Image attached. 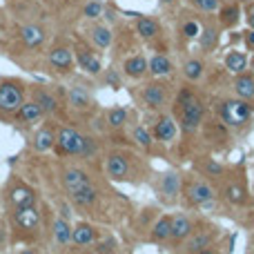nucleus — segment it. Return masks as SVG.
<instances>
[{"label":"nucleus","instance_id":"1","mask_svg":"<svg viewBox=\"0 0 254 254\" xmlns=\"http://www.w3.org/2000/svg\"><path fill=\"white\" fill-rule=\"evenodd\" d=\"M56 147L61 154H80V156H87V154H92L94 143L89 138H85V136H80L71 127H63L56 134Z\"/></svg>","mask_w":254,"mask_h":254},{"label":"nucleus","instance_id":"2","mask_svg":"<svg viewBox=\"0 0 254 254\" xmlns=\"http://www.w3.org/2000/svg\"><path fill=\"white\" fill-rule=\"evenodd\" d=\"M221 119H223L225 125L230 127H241L250 121L252 116V105L243 98H237V101H223L221 103Z\"/></svg>","mask_w":254,"mask_h":254},{"label":"nucleus","instance_id":"3","mask_svg":"<svg viewBox=\"0 0 254 254\" xmlns=\"http://www.w3.org/2000/svg\"><path fill=\"white\" fill-rule=\"evenodd\" d=\"M22 103H25V98H22L20 85L13 83V80L0 83V112H4V114H16Z\"/></svg>","mask_w":254,"mask_h":254},{"label":"nucleus","instance_id":"4","mask_svg":"<svg viewBox=\"0 0 254 254\" xmlns=\"http://www.w3.org/2000/svg\"><path fill=\"white\" fill-rule=\"evenodd\" d=\"M203 121V103L196 98H190L183 105V129L194 131Z\"/></svg>","mask_w":254,"mask_h":254},{"label":"nucleus","instance_id":"5","mask_svg":"<svg viewBox=\"0 0 254 254\" xmlns=\"http://www.w3.org/2000/svg\"><path fill=\"white\" fill-rule=\"evenodd\" d=\"M13 219H16L18 228L27 230V232H34V230H38V225H40V214L36 212L34 205H29V207H16V214H13Z\"/></svg>","mask_w":254,"mask_h":254},{"label":"nucleus","instance_id":"6","mask_svg":"<svg viewBox=\"0 0 254 254\" xmlns=\"http://www.w3.org/2000/svg\"><path fill=\"white\" fill-rule=\"evenodd\" d=\"M212 196H214V192L205 181H194L188 188V201L192 205H205V203L212 201Z\"/></svg>","mask_w":254,"mask_h":254},{"label":"nucleus","instance_id":"7","mask_svg":"<svg viewBox=\"0 0 254 254\" xmlns=\"http://www.w3.org/2000/svg\"><path fill=\"white\" fill-rule=\"evenodd\" d=\"M49 63H52V67L56 71H63V74H67V71L71 69V63H74V58H71V52L67 47H54L52 52H49Z\"/></svg>","mask_w":254,"mask_h":254},{"label":"nucleus","instance_id":"8","mask_svg":"<svg viewBox=\"0 0 254 254\" xmlns=\"http://www.w3.org/2000/svg\"><path fill=\"white\" fill-rule=\"evenodd\" d=\"M172 219V232H170V237L174 239V241H183V239H188L190 234H192V221L188 219L185 214H174V216H170Z\"/></svg>","mask_w":254,"mask_h":254},{"label":"nucleus","instance_id":"9","mask_svg":"<svg viewBox=\"0 0 254 254\" xmlns=\"http://www.w3.org/2000/svg\"><path fill=\"white\" fill-rule=\"evenodd\" d=\"M107 174H110L112 179H116V181L125 179V176L129 174V165H127V158L121 156V154H112V156L107 158Z\"/></svg>","mask_w":254,"mask_h":254},{"label":"nucleus","instance_id":"10","mask_svg":"<svg viewBox=\"0 0 254 254\" xmlns=\"http://www.w3.org/2000/svg\"><path fill=\"white\" fill-rule=\"evenodd\" d=\"M154 136H156L158 140H163V143H170V140H174L176 136V123L170 119V116H161L158 119L156 127H154Z\"/></svg>","mask_w":254,"mask_h":254},{"label":"nucleus","instance_id":"11","mask_svg":"<svg viewBox=\"0 0 254 254\" xmlns=\"http://www.w3.org/2000/svg\"><path fill=\"white\" fill-rule=\"evenodd\" d=\"M92 241H96V230L89 223H78L71 230V243H76V246H89Z\"/></svg>","mask_w":254,"mask_h":254},{"label":"nucleus","instance_id":"12","mask_svg":"<svg viewBox=\"0 0 254 254\" xmlns=\"http://www.w3.org/2000/svg\"><path fill=\"white\" fill-rule=\"evenodd\" d=\"M76 56H78V65H80V69H85L87 74L96 76L98 71H101V61H98V56H94V54L89 52V49L80 47Z\"/></svg>","mask_w":254,"mask_h":254},{"label":"nucleus","instance_id":"13","mask_svg":"<svg viewBox=\"0 0 254 254\" xmlns=\"http://www.w3.org/2000/svg\"><path fill=\"white\" fill-rule=\"evenodd\" d=\"M9 198H11V203L16 207H29V205H34L36 194H34V190L27 188V185H18V188L11 190V196Z\"/></svg>","mask_w":254,"mask_h":254},{"label":"nucleus","instance_id":"14","mask_svg":"<svg viewBox=\"0 0 254 254\" xmlns=\"http://www.w3.org/2000/svg\"><path fill=\"white\" fill-rule=\"evenodd\" d=\"M212 239H214V232H212V230H201V232H196L188 241V252L190 254H196V252L205 250V248L212 246Z\"/></svg>","mask_w":254,"mask_h":254},{"label":"nucleus","instance_id":"15","mask_svg":"<svg viewBox=\"0 0 254 254\" xmlns=\"http://www.w3.org/2000/svg\"><path fill=\"white\" fill-rule=\"evenodd\" d=\"M234 92H237V96L243 98V101L254 98V76L237 74V80H234Z\"/></svg>","mask_w":254,"mask_h":254},{"label":"nucleus","instance_id":"16","mask_svg":"<svg viewBox=\"0 0 254 254\" xmlns=\"http://www.w3.org/2000/svg\"><path fill=\"white\" fill-rule=\"evenodd\" d=\"M20 38L27 47H38L45 40V31H43V27H38V25H25L20 29Z\"/></svg>","mask_w":254,"mask_h":254},{"label":"nucleus","instance_id":"17","mask_svg":"<svg viewBox=\"0 0 254 254\" xmlns=\"http://www.w3.org/2000/svg\"><path fill=\"white\" fill-rule=\"evenodd\" d=\"M161 192L165 194L170 201H174V198L179 196V192H181V176L174 174V172L165 174L163 176V181H161Z\"/></svg>","mask_w":254,"mask_h":254},{"label":"nucleus","instance_id":"18","mask_svg":"<svg viewBox=\"0 0 254 254\" xmlns=\"http://www.w3.org/2000/svg\"><path fill=\"white\" fill-rule=\"evenodd\" d=\"M63 183H65V188L69 190V192H74V190H80V188H85V185H89V176L80 170H69L63 176Z\"/></svg>","mask_w":254,"mask_h":254},{"label":"nucleus","instance_id":"19","mask_svg":"<svg viewBox=\"0 0 254 254\" xmlns=\"http://www.w3.org/2000/svg\"><path fill=\"white\" fill-rule=\"evenodd\" d=\"M143 101L147 103L149 107H163L165 103V92H163L161 85H147L143 89Z\"/></svg>","mask_w":254,"mask_h":254},{"label":"nucleus","instance_id":"20","mask_svg":"<svg viewBox=\"0 0 254 254\" xmlns=\"http://www.w3.org/2000/svg\"><path fill=\"white\" fill-rule=\"evenodd\" d=\"M16 116L22 121V123H34V121H38L40 116H43V110L38 107V103H22L20 110L16 112Z\"/></svg>","mask_w":254,"mask_h":254},{"label":"nucleus","instance_id":"21","mask_svg":"<svg viewBox=\"0 0 254 254\" xmlns=\"http://www.w3.org/2000/svg\"><path fill=\"white\" fill-rule=\"evenodd\" d=\"M71 196H74V201L78 203V205H92L94 201L98 198V192H96V188H94L92 183L89 185H85V188H80V190H74L71 192Z\"/></svg>","mask_w":254,"mask_h":254},{"label":"nucleus","instance_id":"22","mask_svg":"<svg viewBox=\"0 0 254 254\" xmlns=\"http://www.w3.org/2000/svg\"><path fill=\"white\" fill-rule=\"evenodd\" d=\"M225 67H228L232 74H243L248 67V58L246 54L241 52H230L228 56H225Z\"/></svg>","mask_w":254,"mask_h":254},{"label":"nucleus","instance_id":"23","mask_svg":"<svg viewBox=\"0 0 254 254\" xmlns=\"http://www.w3.org/2000/svg\"><path fill=\"white\" fill-rule=\"evenodd\" d=\"M147 71H152L154 76H167L172 71V63L165 56H152V61H147Z\"/></svg>","mask_w":254,"mask_h":254},{"label":"nucleus","instance_id":"24","mask_svg":"<svg viewBox=\"0 0 254 254\" xmlns=\"http://www.w3.org/2000/svg\"><path fill=\"white\" fill-rule=\"evenodd\" d=\"M125 74L131 78H140V76L147 74V61L143 56H134L125 63Z\"/></svg>","mask_w":254,"mask_h":254},{"label":"nucleus","instance_id":"25","mask_svg":"<svg viewBox=\"0 0 254 254\" xmlns=\"http://www.w3.org/2000/svg\"><path fill=\"white\" fill-rule=\"evenodd\" d=\"M54 145H56V136L52 134V129H47V127L38 129V134H36V138H34V147L38 149V152H49Z\"/></svg>","mask_w":254,"mask_h":254},{"label":"nucleus","instance_id":"26","mask_svg":"<svg viewBox=\"0 0 254 254\" xmlns=\"http://www.w3.org/2000/svg\"><path fill=\"white\" fill-rule=\"evenodd\" d=\"M170 232H172V219L170 216H161L156 221V225L152 228V241H165V239H170Z\"/></svg>","mask_w":254,"mask_h":254},{"label":"nucleus","instance_id":"27","mask_svg":"<svg viewBox=\"0 0 254 254\" xmlns=\"http://www.w3.org/2000/svg\"><path fill=\"white\" fill-rule=\"evenodd\" d=\"M36 103H38V107L43 110V114H54V112L58 110V101L52 96V94L43 92V89L36 92Z\"/></svg>","mask_w":254,"mask_h":254},{"label":"nucleus","instance_id":"28","mask_svg":"<svg viewBox=\"0 0 254 254\" xmlns=\"http://www.w3.org/2000/svg\"><path fill=\"white\" fill-rule=\"evenodd\" d=\"M54 237H56V243L58 246H67L71 241V228L65 219H58L54 223Z\"/></svg>","mask_w":254,"mask_h":254},{"label":"nucleus","instance_id":"29","mask_svg":"<svg viewBox=\"0 0 254 254\" xmlns=\"http://www.w3.org/2000/svg\"><path fill=\"white\" fill-rule=\"evenodd\" d=\"M69 103L74 107H87L89 105V92H87V87H83V85H76V87H71Z\"/></svg>","mask_w":254,"mask_h":254},{"label":"nucleus","instance_id":"30","mask_svg":"<svg viewBox=\"0 0 254 254\" xmlns=\"http://www.w3.org/2000/svg\"><path fill=\"white\" fill-rule=\"evenodd\" d=\"M136 29H138V34L143 36V38H154V36H156V31H158V27H156V22H154L152 18H145V16H140V13H138Z\"/></svg>","mask_w":254,"mask_h":254},{"label":"nucleus","instance_id":"31","mask_svg":"<svg viewBox=\"0 0 254 254\" xmlns=\"http://www.w3.org/2000/svg\"><path fill=\"white\" fill-rule=\"evenodd\" d=\"M225 198H228L230 203H234V205H243V203L248 201V194L241 185H228V188H225Z\"/></svg>","mask_w":254,"mask_h":254},{"label":"nucleus","instance_id":"32","mask_svg":"<svg viewBox=\"0 0 254 254\" xmlns=\"http://www.w3.org/2000/svg\"><path fill=\"white\" fill-rule=\"evenodd\" d=\"M92 40H94V43H96L101 49L110 47V43H112V31L107 29V27H94V29H92Z\"/></svg>","mask_w":254,"mask_h":254},{"label":"nucleus","instance_id":"33","mask_svg":"<svg viewBox=\"0 0 254 254\" xmlns=\"http://www.w3.org/2000/svg\"><path fill=\"white\" fill-rule=\"evenodd\" d=\"M203 63L201 61H188L185 63V67H183V74L188 76L190 80H196V78H201V74H203Z\"/></svg>","mask_w":254,"mask_h":254},{"label":"nucleus","instance_id":"34","mask_svg":"<svg viewBox=\"0 0 254 254\" xmlns=\"http://www.w3.org/2000/svg\"><path fill=\"white\" fill-rule=\"evenodd\" d=\"M107 121H110L112 127H121L125 125L127 121V112L123 110V107H114V110H110V114H107Z\"/></svg>","mask_w":254,"mask_h":254},{"label":"nucleus","instance_id":"35","mask_svg":"<svg viewBox=\"0 0 254 254\" xmlns=\"http://www.w3.org/2000/svg\"><path fill=\"white\" fill-rule=\"evenodd\" d=\"M237 20H239V7L237 4L223 7V11H221V22H223V25H234Z\"/></svg>","mask_w":254,"mask_h":254},{"label":"nucleus","instance_id":"36","mask_svg":"<svg viewBox=\"0 0 254 254\" xmlns=\"http://www.w3.org/2000/svg\"><path fill=\"white\" fill-rule=\"evenodd\" d=\"M134 138L138 140L143 147H149V145H152V134H149L145 127H136V129H134Z\"/></svg>","mask_w":254,"mask_h":254},{"label":"nucleus","instance_id":"37","mask_svg":"<svg viewBox=\"0 0 254 254\" xmlns=\"http://www.w3.org/2000/svg\"><path fill=\"white\" fill-rule=\"evenodd\" d=\"M192 4H194V7H198L201 11L210 13V11H216L221 2H219V0H192Z\"/></svg>","mask_w":254,"mask_h":254},{"label":"nucleus","instance_id":"38","mask_svg":"<svg viewBox=\"0 0 254 254\" xmlns=\"http://www.w3.org/2000/svg\"><path fill=\"white\" fill-rule=\"evenodd\" d=\"M103 13V4L98 0H92V2L85 4V16L87 18H98Z\"/></svg>","mask_w":254,"mask_h":254},{"label":"nucleus","instance_id":"39","mask_svg":"<svg viewBox=\"0 0 254 254\" xmlns=\"http://www.w3.org/2000/svg\"><path fill=\"white\" fill-rule=\"evenodd\" d=\"M198 34H201V27H198V22L190 20V22H185V25H183V36H185V38H196Z\"/></svg>","mask_w":254,"mask_h":254},{"label":"nucleus","instance_id":"40","mask_svg":"<svg viewBox=\"0 0 254 254\" xmlns=\"http://www.w3.org/2000/svg\"><path fill=\"white\" fill-rule=\"evenodd\" d=\"M205 172L207 176H221L223 174V165H219L216 161H205Z\"/></svg>","mask_w":254,"mask_h":254},{"label":"nucleus","instance_id":"41","mask_svg":"<svg viewBox=\"0 0 254 254\" xmlns=\"http://www.w3.org/2000/svg\"><path fill=\"white\" fill-rule=\"evenodd\" d=\"M201 34H203V40H201L203 47H205V49H212V47H214V40H216L214 29H205V31H201Z\"/></svg>","mask_w":254,"mask_h":254},{"label":"nucleus","instance_id":"42","mask_svg":"<svg viewBox=\"0 0 254 254\" xmlns=\"http://www.w3.org/2000/svg\"><path fill=\"white\" fill-rule=\"evenodd\" d=\"M246 43H248V47H250V49H254V29L246 34Z\"/></svg>","mask_w":254,"mask_h":254},{"label":"nucleus","instance_id":"43","mask_svg":"<svg viewBox=\"0 0 254 254\" xmlns=\"http://www.w3.org/2000/svg\"><path fill=\"white\" fill-rule=\"evenodd\" d=\"M248 22H250V27L254 29V7L248 9Z\"/></svg>","mask_w":254,"mask_h":254},{"label":"nucleus","instance_id":"44","mask_svg":"<svg viewBox=\"0 0 254 254\" xmlns=\"http://www.w3.org/2000/svg\"><path fill=\"white\" fill-rule=\"evenodd\" d=\"M107 80H110L112 85H119V76H116V74H110V76H107Z\"/></svg>","mask_w":254,"mask_h":254},{"label":"nucleus","instance_id":"45","mask_svg":"<svg viewBox=\"0 0 254 254\" xmlns=\"http://www.w3.org/2000/svg\"><path fill=\"white\" fill-rule=\"evenodd\" d=\"M196 254H214V250H210V248H205V250H201V252H196Z\"/></svg>","mask_w":254,"mask_h":254},{"label":"nucleus","instance_id":"46","mask_svg":"<svg viewBox=\"0 0 254 254\" xmlns=\"http://www.w3.org/2000/svg\"><path fill=\"white\" fill-rule=\"evenodd\" d=\"M20 254H36L34 250H25V252H20Z\"/></svg>","mask_w":254,"mask_h":254},{"label":"nucleus","instance_id":"47","mask_svg":"<svg viewBox=\"0 0 254 254\" xmlns=\"http://www.w3.org/2000/svg\"><path fill=\"white\" fill-rule=\"evenodd\" d=\"M161 2H165V4H167V2H170V4H172V2H174V0H161Z\"/></svg>","mask_w":254,"mask_h":254},{"label":"nucleus","instance_id":"48","mask_svg":"<svg viewBox=\"0 0 254 254\" xmlns=\"http://www.w3.org/2000/svg\"><path fill=\"white\" fill-rule=\"evenodd\" d=\"M241 2H252V0H241Z\"/></svg>","mask_w":254,"mask_h":254},{"label":"nucleus","instance_id":"49","mask_svg":"<svg viewBox=\"0 0 254 254\" xmlns=\"http://www.w3.org/2000/svg\"><path fill=\"white\" fill-rule=\"evenodd\" d=\"M252 71H254V58H252Z\"/></svg>","mask_w":254,"mask_h":254}]
</instances>
